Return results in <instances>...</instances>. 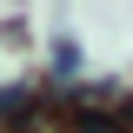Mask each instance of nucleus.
I'll return each mask as SVG.
<instances>
[{
  "instance_id": "f257e3e1",
  "label": "nucleus",
  "mask_w": 133,
  "mask_h": 133,
  "mask_svg": "<svg viewBox=\"0 0 133 133\" xmlns=\"http://www.w3.org/2000/svg\"><path fill=\"white\" fill-rule=\"evenodd\" d=\"M60 127H66V133H133L127 120H120V113H107V107H73Z\"/></svg>"
}]
</instances>
